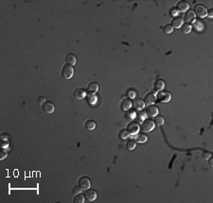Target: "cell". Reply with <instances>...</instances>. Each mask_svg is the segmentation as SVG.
Instances as JSON below:
<instances>
[{
    "label": "cell",
    "instance_id": "obj_1",
    "mask_svg": "<svg viewBox=\"0 0 213 203\" xmlns=\"http://www.w3.org/2000/svg\"><path fill=\"white\" fill-rule=\"evenodd\" d=\"M74 74V69L70 64H64L62 68V76L64 79H70Z\"/></svg>",
    "mask_w": 213,
    "mask_h": 203
},
{
    "label": "cell",
    "instance_id": "obj_2",
    "mask_svg": "<svg viewBox=\"0 0 213 203\" xmlns=\"http://www.w3.org/2000/svg\"><path fill=\"white\" fill-rule=\"evenodd\" d=\"M156 127V124H154V121L151 120V119H145V120L142 122L141 125V130L144 131V132H150L151 131Z\"/></svg>",
    "mask_w": 213,
    "mask_h": 203
},
{
    "label": "cell",
    "instance_id": "obj_3",
    "mask_svg": "<svg viewBox=\"0 0 213 203\" xmlns=\"http://www.w3.org/2000/svg\"><path fill=\"white\" fill-rule=\"evenodd\" d=\"M194 13L195 15H197L199 18H206V16L208 15V9L201 4H197L194 7Z\"/></svg>",
    "mask_w": 213,
    "mask_h": 203
},
{
    "label": "cell",
    "instance_id": "obj_4",
    "mask_svg": "<svg viewBox=\"0 0 213 203\" xmlns=\"http://www.w3.org/2000/svg\"><path fill=\"white\" fill-rule=\"evenodd\" d=\"M156 99L159 100V102L162 103H168L170 99H172V95L167 91H159L156 95Z\"/></svg>",
    "mask_w": 213,
    "mask_h": 203
},
{
    "label": "cell",
    "instance_id": "obj_5",
    "mask_svg": "<svg viewBox=\"0 0 213 203\" xmlns=\"http://www.w3.org/2000/svg\"><path fill=\"white\" fill-rule=\"evenodd\" d=\"M85 200L87 201H94L97 198V192L93 189H86L85 192L83 193Z\"/></svg>",
    "mask_w": 213,
    "mask_h": 203
},
{
    "label": "cell",
    "instance_id": "obj_6",
    "mask_svg": "<svg viewBox=\"0 0 213 203\" xmlns=\"http://www.w3.org/2000/svg\"><path fill=\"white\" fill-rule=\"evenodd\" d=\"M42 108H43V111L47 114H53L54 111H55V106L51 101H46L42 105Z\"/></svg>",
    "mask_w": 213,
    "mask_h": 203
},
{
    "label": "cell",
    "instance_id": "obj_7",
    "mask_svg": "<svg viewBox=\"0 0 213 203\" xmlns=\"http://www.w3.org/2000/svg\"><path fill=\"white\" fill-rule=\"evenodd\" d=\"M127 131L129 134H137V132L139 131V125H138L137 122H130L127 126Z\"/></svg>",
    "mask_w": 213,
    "mask_h": 203
},
{
    "label": "cell",
    "instance_id": "obj_8",
    "mask_svg": "<svg viewBox=\"0 0 213 203\" xmlns=\"http://www.w3.org/2000/svg\"><path fill=\"white\" fill-rule=\"evenodd\" d=\"M79 186L82 190L89 189L90 186H91V182H90V179L87 178V177H82V178L79 179Z\"/></svg>",
    "mask_w": 213,
    "mask_h": 203
},
{
    "label": "cell",
    "instance_id": "obj_9",
    "mask_svg": "<svg viewBox=\"0 0 213 203\" xmlns=\"http://www.w3.org/2000/svg\"><path fill=\"white\" fill-rule=\"evenodd\" d=\"M156 101V95L153 94V93H149L148 95H146L144 98V103L145 105H153Z\"/></svg>",
    "mask_w": 213,
    "mask_h": 203
},
{
    "label": "cell",
    "instance_id": "obj_10",
    "mask_svg": "<svg viewBox=\"0 0 213 203\" xmlns=\"http://www.w3.org/2000/svg\"><path fill=\"white\" fill-rule=\"evenodd\" d=\"M189 4L187 1H179L176 5V9L179 12H186L189 11Z\"/></svg>",
    "mask_w": 213,
    "mask_h": 203
},
{
    "label": "cell",
    "instance_id": "obj_11",
    "mask_svg": "<svg viewBox=\"0 0 213 203\" xmlns=\"http://www.w3.org/2000/svg\"><path fill=\"white\" fill-rule=\"evenodd\" d=\"M184 20H185L187 23H192V22L195 21V13L194 11L189 9V11H187L185 13V17H184Z\"/></svg>",
    "mask_w": 213,
    "mask_h": 203
},
{
    "label": "cell",
    "instance_id": "obj_12",
    "mask_svg": "<svg viewBox=\"0 0 213 203\" xmlns=\"http://www.w3.org/2000/svg\"><path fill=\"white\" fill-rule=\"evenodd\" d=\"M158 114V108L156 107L153 105H150L148 106V108L146 110V114L150 117H154L156 116Z\"/></svg>",
    "mask_w": 213,
    "mask_h": 203
},
{
    "label": "cell",
    "instance_id": "obj_13",
    "mask_svg": "<svg viewBox=\"0 0 213 203\" xmlns=\"http://www.w3.org/2000/svg\"><path fill=\"white\" fill-rule=\"evenodd\" d=\"M183 19L181 17H178V16H174L173 19L172 20V28H180L183 25Z\"/></svg>",
    "mask_w": 213,
    "mask_h": 203
},
{
    "label": "cell",
    "instance_id": "obj_14",
    "mask_svg": "<svg viewBox=\"0 0 213 203\" xmlns=\"http://www.w3.org/2000/svg\"><path fill=\"white\" fill-rule=\"evenodd\" d=\"M132 105L134 106V108L135 110H138V111H141V110L144 109V107H145L144 100H142V99H140V98H135L133 101V103H132Z\"/></svg>",
    "mask_w": 213,
    "mask_h": 203
},
{
    "label": "cell",
    "instance_id": "obj_15",
    "mask_svg": "<svg viewBox=\"0 0 213 203\" xmlns=\"http://www.w3.org/2000/svg\"><path fill=\"white\" fill-rule=\"evenodd\" d=\"M73 95L77 99H83L86 96V92L83 89L78 88L73 92Z\"/></svg>",
    "mask_w": 213,
    "mask_h": 203
},
{
    "label": "cell",
    "instance_id": "obj_16",
    "mask_svg": "<svg viewBox=\"0 0 213 203\" xmlns=\"http://www.w3.org/2000/svg\"><path fill=\"white\" fill-rule=\"evenodd\" d=\"M98 90H99V84L96 82H91L87 86V93H88V95L95 94Z\"/></svg>",
    "mask_w": 213,
    "mask_h": 203
},
{
    "label": "cell",
    "instance_id": "obj_17",
    "mask_svg": "<svg viewBox=\"0 0 213 203\" xmlns=\"http://www.w3.org/2000/svg\"><path fill=\"white\" fill-rule=\"evenodd\" d=\"M135 115H137V114H135V111H133V110H128V111L125 112L124 117H125V119H126L127 121L131 122L132 120H134V119L135 118Z\"/></svg>",
    "mask_w": 213,
    "mask_h": 203
},
{
    "label": "cell",
    "instance_id": "obj_18",
    "mask_svg": "<svg viewBox=\"0 0 213 203\" xmlns=\"http://www.w3.org/2000/svg\"><path fill=\"white\" fill-rule=\"evenodd\" d=\"M66 62L67 64H70V65H75L76 64V57L74 54H67L66 57Z\"/></svg>",
    "mask_w": 213,
    "mask_h": 203
},
{
    "label": "cell",
    "instance_id": "obj_19",
    "mask_svg": "<svg viewBox=\"0 0 213 203\" xmlns=\"http://www.w3.org/2000/svg\"><path fill=\"white\" fill-rule=\"evenodd\" d=\"M131 107H132V101L130 100V99H128V98L123 99V101H122V103H121V109L126 112V111H128V110H130Z\"/></svg>",
    "mask_w": 213,
    "mask_h": 203
},
{
    "label": "cell",
    "instance_id": "obj_20",
    "mask_svg": "<svg viewBox=\"0 0 213 203\" xmlns=\"http://www.w3.org/2000/svg\"><path fill=\"white\" fill-rule=\"evenodd\" d=\"M164 81L162 79H156V82H154V88H156V91H162L163 90V88H164Z\"/></svg>",
    "mask_w": 213,
    "mask_h": 203
},
{
    "label": "cell",
    "instance_id": "obj_21",
    "mask_svg": "<svg viewBox=\"0 0 213 203\" xmlns=\"http://www.w3.org/2000/svg\"><path fill=\"white\" fill-rule=\"evenodd\" d=\"M191 28H192V26L189 24V23H185L182 25L181 27V30L184 34H189L190 31H191Z\"/></svg>",
    "mask_w": 213,
    "mask_h": 203
},
{
    "label": "cell",
    "instance_id": "obj_22",
    "mask_svg": "<svg viewBox=\"0 0 213 203\" xmlns=\"http://www.w3.org/2000/svg\"><path fill=\"white\" fill-rule=\"evenodd\" d=\"M135 140L137 141V143H145V142H147L148 138H147L146 135L143 134V133H137Z\"/></svg>",
    "mask_w": 213,
    "mask_h": 203
},
{
    "label": "cell",
    "instance_id": "obj_23",
    "mask_svg": "<svg viewBox=\"0 0 213 203\" xmlns=\"http://www.w3.org/2000/svg\"><path fill=\"white\" fill-rule=\"evenodd\" d=\"M85 128L88 130H93L96 128V122L93 120H87L85 122Z\"/></svg>",
    "mask_w": 213,
    "mask_h": 203
},
{
    "label": "cell",
    "instance_id": "obj_24",
    "mask_svg": "<svg viewBox=\"0 0 213 203\" xmlns=\"http://www.w3.org/2000/svg\"><path fill=\"white\" fill-rule=\"evenodd\" d=\"M85 196L82 195V194H77L76 196L73 199V202L74 203H83L85 202Z\"/></svg>",
    "mask_w": 213,
    "mask_h": 203
},
{
    "label": "cell",
    "instance_id": "obj_25",
    "mask_svg": "<svg viewBox=\"0 0 213 203\" xmlns=\"http://www.w3.org/2000/svg\"><path fill=\"white\" fill-rule=\"evenodd\" d=\"M154 124L158 127H160V126H162L164 124V118L163 116H161V115H156V118H154Z\"/></svg>",
    "mask_w": 213,
    "mask_h": 203
},
{
    "label": "cell",
    "instance_id": "obj_26",
    "mask_svg": "<svg viewBox=\"0 0 213 203\" xmlns=\"http://www.w3.org/2000/svg\"><path fill=\"white\" fill-rule=\"evenodd\" d=\"M145 118H146V114H143V112H138L137 115H135V119H137V121L139 122V123H142L145 120Z\"/></svg>",
    "mask_w": 213,
    "mask_h": 203
},
{
    "label": "cell",
    "instance_id": "obj_27",
    "mask_svg": "<svg viewBox=\"0 0 213 203\" xmlns=\"http://www.w3.org/2000/svg\"><path fill=\"white\" fill-rule=\"evenodd\" d=\"M88 102L90 105H95L97 102V96L95 95V94L89 95H88Z\"/></svg>",
    "mask_w": 213,
    "mask_h": 203
},
{
    "label": "cell",
    "instance_id": "obj_28",
    "mask_svg": "<svg viewBox=\"0 0 213 203\" xmlns=\"http://www.w3.org/2000/svg\"><path fill=\"white\" fill-rule=\"evenodd\" d=\"M126 147L128 150H133L135 147V141L134 140H130L127 142V145H126Z\"/></svg>",
    "mask_w": 213,
    "mask_h": 203
},
{
    "label": "cell",
    "instance_id": "obj_29",
    "mask_svg": "<svg viewBox=\"0 0 213 203\" xmlns=\"http://www.w3.org/2000/svg\"><path fill=\"white\" fill-rule=\"evenodd\" d=\"M172 27L170 25H166L165 27L163 28V31H164V33L165 34H170L172 32Z\"/></svg>",
    "mask_w": 213,
    "mask_h": 203
},
{
    "label": "cell",
    "instance_id": "obj_30",
    "mask_svg": "<svg viewBox=\"0 0 213 203\" xmlns=\"http://www.w3.org/2000/svg\"><path fill=\"white\" fill-rule=\"evenodd\" d=\"M129 136V132L126 130H123L120 131V133H119V137L121 138V139H126Z\"/></svg>",
    "mask_w": 213,
    "mask_h": 203
},
{
    "label": "cell",
    "instance_id": "obj_31",
    "mask_svg": "<svg viewBox=\"0 0 213 203\" xmlns=\"http://www.w3.org/2000/svg\"><path fill=\"white\" fill-rule=\"evenodd\" d=\"M9 145V142L8 139H2V141H1V147H3V149H8Z\"/></svg>",
    "mask_w": 213,
    "mask_h": 203
},
{
    "label": "cell",
    "instance_id": "obj_32",
    "mask_svg": "<svg viewBox=\"0 0 213 203\" xmlns=\"http://www.w3.org/2000/svg\"><path fill=\"white\" fill-rule=\"evenodd\" d=\"M82 188L80 187V186H75V187L73 188V190H72V192H73V194H75V195H77V194H80V193H82Z\"/></svg>",
    "mask_w": 213,
    "mask_h": 203
},
{
    "label": "cell",
    "instance_id": "obj_33",
    "mask_svg": "<svg viewBox=\"0 0 213 203\" xmlns=\"http://www.w3.org/2000/svg\"><path fill=\"white\" fill-rule=\"evenodd\" d=\"M6 157H7V151L3 149H1V155H0V160H4Z\"/></svg>",
    "mask_w": 213,
    "mask_h": 203
},
{
    "label": "cell",
    "instance_id": "obj_34",
    "mask_svg": "<svg viewBox=\"0 0 213 203\" xmlns=\"http://www.w3.org/2000/svg\"><path fill=\"white\" fill-rule=\"evenodd\" d=\"M37 101H38V103L39 104H41V105H43L45 102H46V98L44 97V96H40V97H38V99H37Z\"/></svg>",
    "mask_w": 213,
    "mask_h": 203
},
{
    "label": "cell",
    "instance_id": "obj_35",
    "mask_svg": "<svg viewBox=\"0 0 213 203\" xmlns=\"http://www.w3.org/2000/svg\"><path fill=\"white\" fill-rule=\"evenodd\" d=\"M210 156H211V153L210 152H204V153H203V158H204V159H206V160H208Z\"/></svg>",
    "mask_w": 213,
    "mask_h": 203
},
{
    "label": "cell",
    "instance_id": "obj_36",
    "mask_svg": "<svg viewBox=\"0 0 213 203\" xmlns=\"http://www.w3.org/2000/svg\"><path fill=\"white\" fill-rule=\"evenodd\" d=\"M129 97H130V98H134L135 97V93L134 92V91H130V92H129Z\"/></svg>",
    "mask_w": 213,
    "mask_h": 203
},
{
    "label": "cell",
    "instance_id": "obj_37",
    "mask_svg": "<svg viewBox=\"0 0 213 203\" xmlns=\"http://www.w3.org/2000/svg\"><path fill=\"white\" fill-rule=\"evenodd\" d=\"M208 15L209 16V17H212V16H213V9H209V11H208Z\"/></svg>",
    "mask_w": 213,
    "mask_h": 203
}]
</instances>
